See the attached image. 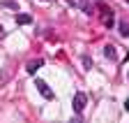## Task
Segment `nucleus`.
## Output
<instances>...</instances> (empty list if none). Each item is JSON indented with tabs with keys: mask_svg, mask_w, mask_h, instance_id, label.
Wrapping results in <instances>:
<instances>
[{
	"mask_svg": "<svg viewBox=\"0 0 129 123\" xmlns=\"http://www.w3.org/2000/svg\"><path fill=\"white\" fill-rule=\"evenodd\" d=\"M124 109H127V112H129V100H127V102H124Z\"/></svg>",
	"mask_w": 129,
	"mask_h": 123,
	"instance_id": "obj_12",
	"label": "nucleus"
},
{
	"mask_svg": "<svg viewBox=\"0 0 129 123\" xmlns=\"http://www.w3.org/2000/svg\"><path fill=\"white\" fill-rule=\"evenodd\" d=\"M81 9H83L85 14H92V12H94V7H92V5H88V3H83V5H81Z\"/></svg>",
	"mask_w": 129,
	"mask_h": 123,
	"instance_id": "obj_8",
	"label": "nucleus"
},
{
	"mask_svg": "<svg viewBox=\"0 0 129 123\" xmlns=\"http://www.w3.org/2000/svg\"><path fill=\"white\" fill-rule=\"evenodd\" d=\"M104 26H106V28H113V26H115V21H113V14H111V12L104 16Z\"/></svg>",
	"mask_w": 129,
	"mask_h": 123,
	"instance_id": "obj_7",
	"label": "nucleus"
},
{
	"mask_svg": "<svg viewBox=\"0 0 129 123\" xmlns=\"http://www.w3.org/2000/svg\"><path fill=\"white\" fill-rule=\"evenodd\" d=\"M85 104H88V95H85V93H76V95H74V112H76V114L83 112Z\"/></svg>",
	"mask_w": 129,
	"mask_h": 123,
	"instance_id": "obj_2",
	"label": "nucleus"
},
{
	"mask_svg": "<svg viewBox=\"0 0 129 123\" xmlns=\"http://www.w3.org/2000/svg\"><path fill=\"white\" fill-rule=\"evenodd\" d=\"M83 67H92V60L88 56H83Z\"/></svg>",
	"mask_w": 129,
	"mask_h": 123,
	"instance_id": "obj_10",
	"label": "nucleus"
},
{
	"mask_svg": "<svg viewBox=\"0 0 129 123\" xmlns=\"http://www.w3.org/2000/svg\"><path fill=\"white\" fill-rule=\"evenodd\" d=\"M42 65H44V60H42V58H39V60H32V63H28V72H30V74H35Z\"/></svg>",
	"mask_w": 129,
	"mask_h": 123,
	"instance_id": "obj_4",
	"label": "nucleus"
},
{
	"mask_svg": "<svg viewBox=\"0 0 129 123\" xmlns=\"http://www.w3.org/2000/svg\"><path fill=\"white\" fill-rule=\"evenodd\" d=\"M3 7L12 9V12H19V3H14V0H3Z\"/></svg>",
	"mask_w": 129,
	"mask_h": 123,
	"instance_id": "obj_6",
	"label": "nucleus"
},
{
	"mask_svg": "<svg viewBox=\"0 0 129 123\" xmlns=\"http://www.w3.org/2000/svg\"><path fill=\"white\" fill-rule=\"evenodd\" d=\"M35 86H37V91L42 93V98H44V100H53V91L48 88V84H46L44 79H39V77H35Z\"/></svg>",
	"mask_w": 129,
	"mask_h": 123,
	"instance_id": "obj_1",
	"label": "nucleus"
},
{
	"mask_svg": "<svg viewBox=\"0 0 129 123\" xmlns=\"http://www.w3.org/2000/svg\"><path fill=\"white\" fill-rule=\"evenodd\" d=\"M69 123H83V118H81V114H76L74 118H69Z\"/></svg>",
	"mask_w": 129,
	"mask_h": 123,
	"instance_id": "obj_11",
	"label": "nucleus"
},
{
	"mask_svg": "<svg viewBox=\"0 0 129 123\" xmlns=\"http://www.w3.org/2000/svg\"><path fill=\"white\" fill-rule=\"evenodd\" d=\"M120 33H122L124 37L129 35V23H120Z\"/></svg>",
	"mask_w": 129,
	"mask_h": 123,
	"instance_id": "obj_9",
	"label": "nucleus"
},
{
	"mask_svg": "<svg viewBox=\"0 0 129 123\" xmlns=\"http://www.w3.org/2000/svg\"><path fill=\"white\" fill-rule=\"evenodd\" d=\"M32 19H30V14H16V23L19 26H28Z\"/></svg>",
	"mask_w": 129,
	"mask_h": 123,
	"instance_id": "obj_5",
	"label": "nucleus"
},
{
	"mask_svg": "<svg viewBox=\"0 0 129 123\" xmlns=\"http://www.w3.org/2000/svg\"><path fill=\"white\" fill-rule=\"evenodd\" d=\"M127 60H129V54H127Z\"/></svg>",
	"mask_w": 129,
	"mask_h": 123,
	"instance_id": "obj_13",
	"label": "nucleus"
},
{
	"mask_svg": "<svg viewBox=\"0 0 129 123\" xmlns=\"http://www.w3.org/2000/svg\"><path fill=\"white\" fill-rule=\"evenodd\" d=\"M104 56H106L108 60H115V58H118V51H115V47H113V44H106V47H104Z\"/></svg>",
	"mask_w": 129,
	"mask_h": 123,
	"instance_id": "obj_3",
	"label": "nucleus"
}]
</instances>
